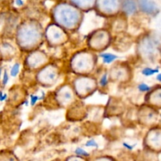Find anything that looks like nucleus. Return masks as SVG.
<instances>
[{"mask_svg":"<svg viewBox=\"0 0 161 161\" xmlns=\"http://www.w3.org/2000/svg\"><path fill=\"white\" fill-rule=\"evenodd\" d=\"M157 80H158V81H160V82H161V73L158 74V75H157Z\"/></svg>","mask_w":161,"mask_h":161,"instance_id":"aec40b11","label":"nucleus"},{"mask_svg":"<svg viewBox=\"0 0 161 161\" xmlns=\"http://www.w3.org/2000/svg\"><path fill=\"white\" fill-rule=\"evenodd\" d=\"M15 3L17 5V6H23L24 5L23 0H15Z\"/></svg>","mask_w":161,"mask_h":161,"instance_id":"6ab92c4d","label":"nucleus"},{"mask_svg":"<svg viewBox=\"0 0 161 161\" xmlns=\"http://www.w3.org/2000/svg\"><path fill=\"white\" fill-rule=\"evenodd\" d=\"M73 2L79 5H88L92 0H73Z\"/></svg>","mask_w":161,"mask_h":161,"instance_id":"dca6fc26","label":"nucleus"},{"mask_svg":"<svg viewBox=\"0 0 161 161\" xmlns=\"http://www.w3.org/2000/svg\"><path fill=\"white\" fill-rule=\"evenodd\" d=\"M75 153L77 156H80V157H89L90 153L85 151L84 149H81V148H77L75 150Z\"/></svg>","mask_w":161,"mask_h":161,"instance_id":"9d476101","label":"nucleus"},{"mask_svg":"<svg viewBox=\"0 0 161 161\" xmlns=\"http://www.w3.org/2000/svg\"><path fill=\"white\" fill-rule=\"evenodd\" d=\"M152 98L153 99L154 102H155L156 104L161 105V90L157 91V92L153 94Z\"/></svg>","mask_w":161,"mask_h":161,"instance_id":"1a4fd4ad","label":"nucleus"},{"mask_svg":"<svg viewBox=\"0 0 161 161\" xmlns=\"http://www.w3.org/2000/svg\"><path fill=\"white\" fill-rule=\"evenodd\" d=\"M100 84L102 86H106L108 85V77H107L106 73L102 75V79L100 80Z\"/></svg>","mask_w":161,"mask_h":161,"instance_id":"ddd939ff","label":"nucleus"},{"mask_svg":"<svg viewBox=\"0 0 161 161\" xmlns=\"http://www.w3.org/2000/svg\"><path fill=\"white\" fill-rule=\"evenodd\" d=\"M138 88L141 92H147V91H150L151 89L150 86H149L147 84H146V83H141V84L138 85Z\"/></svg>","mask_w":161,"mask_h":161,"instance_id":"9b49d317","label":"nucleus"},{"mask_svg":"<svg viewBox=\"0 0 161 161\" xmlns=\"http://www.w3.org/2000/svg\"><path fill=\"white\" fill-rule=\"evenodd\" d=\"M139 7L142 12L150 15H155L158 13L159 9L156 3L152 0H138Z\"/></svg>","mask_w":161,"mask_h":161,"instance_id":"f257e3e1","label":"nucleus"},{"mask_svg":"<svg viewBox=\"0 0 161 161\" xmlns=\"http://www.w3.org/2000/svg\"><path fill=\"white\" fill-rule=\"evenodd\" d=\"M156 47H157V42L154 40L148 39L145 41L143 48H144L145 52H146L147 54L153 55V53H154V52H155Z\"/></svg>","mask_w":161,"mask_h":161,"instance_id":"20e7f679","label":"nucleus"},{"mask_svg":"<svg viewBox=\"0 0 161 161\" xmlns=\"http://www.w3.org/2000/svg\"><path fill=\"white\" fill-rule=\"evenodd\" d=\"M19 70H20V64L18 63H16L14 64V66L12 67L10 70V75L11 76L16 77L17 75V74L19 73Z\"/></svg>","mask_w":161,"mask_h":161,"instance_id":"6e6552de","label":"nucleus"},{"mask_svg":"<svg viewBox=\"0 0 161 161\" xmlns=\"http://www.w3.org/2000/svg\"><path fill=\"white\" fill-rule=\"evenodd\" d=\"M101 58L103 60V62L105 64H111L112 62L115 61L116 58H118V57L116 55L113 54V53H105L101 54Z\"/></svg>","mask_w":161,"mask_h":161,"instance_id":"39448f33","label":"nucleus"},{"mask_svg":"<svg viewBox=\"0 0 161 161\" xmlns=\"http://www.w3.org/2000/svg\"><path fill=\"white\" fill-rule=\"evenodd\" d=\"M8 81H9V75H8L6 70H5L4 74H3V86H6V85L8 83Z\"/></svg>","mask_w":161,"mask_h":161,"instance_id":"2eb2a0df","label":"nucleus"},{"mask_svg":"<svg viewBox=\"0 0 161 161\" xmlns=\"http://www.w3.org/2000/svg\"><path fill=\"white\" fill-rule=\"evenodd\" d=\"M159 69H150V68H146L142 70V73L144 75H146V76H150V75H154L155 73H158Z\"/></svg>","mask_w":161,"mask_h":161,"instance_id":"0eeeda50","label":"nucleus"},{"mask_svg":"<svg viewBox=\"0 0 161 161\" xmlns=\"http://www.w3.org/2000/svg\"><path fill=\"white\" fill-rule=\"evenodd\" d=\"M85 146L86 147H94V148H97L98 147V144L96 142L95 140L94 139H91L89 141H87L85 144Z\"/></svg>","mask_w":161,"mask_h":161,"instance_id":"f8f14e48","label":"nucleus"},{"mask_svg":"<svg viewBox=\"0 0 161 161\" xmlns=\"http://www.w3.org/2000/svg\"><path fill=\"white\" fill-rule=\"evenodd\" d=\"M149 136L150 144L156 149L161 148V130H153Z\"/></svg>","mask_w":161,"mask_h":161,"instance_id":"f03ea898","label":"nucleus"},{"mask_svg":"<svg viewBox=\"0 0 161 161\" xmlns=\"http://www.w3.org/2000/svg\"><path fill=\"white\" fill-rule=\"evenodd\" d=\"M39 100H40V97H39V96L37 95H31L30 96V104H31V105H35V104L36 103V102H38Z\"/></svg>","mask_w":161,"mask_h":161,"instance_id":"4468645a","label":"nucleus"},{"mask_svg":"<svg viewBox=\"0 0 161 161\" xmlns=\"http://www.w3.org/2000/svg\"><path fill=\"white\" fill-rule=\"evenodd\" d=\"M102 4L104 6V8L108 9H113L116 6L117 0H101Z\"/></svg>","mask_w":161,"mask_h":161,"instance_id":"423d86ee","label":"nucleus"},{"mask_svg":"<svg viewBox=\"0 0 161 161\" xmlns=\"http://www.w3.org/2000/svg\"><path fill=\"white\" fill-rule=\"evenodd\" d=\"M123 146H124L125 149H128V150H132V149H134V147H135V146H130V145H129L128 143L127 142H123Z\"/></svg>","mask_w":161,"mask_h":161,"instance_id":"f3484780","label":"nucleus"},{"mask_svg":"<svg viewBox=\"0 0 161 161\" xmlns=\"http://www.w3.org/2000/svg\"><path fill=\"white\" fill-rule=\"evenodd\" d=\"M124 11L127 14H133L137 10V4L135 0H124L123 4Z\"/></svg>","mask_w":161,"mask_h":161,"instance_id":"7ed1b4c3","label":"nucleus"},{"mask_svg":"<svg viewBox=\"0 0 161 161\" xmlns=\"http://www.w3.org/2000/svg\"><path fill=\"white\" fill-rule=\"evenodd\" d=\"M2 70H3V69H2V68H0V78H1V75H2Z\"/></svg>","mask_w":161,"mask_h":161,"instance_id":"412c9836","label":"nucleus"},{"mask_svg":"<svg viewBox=\"0 0 161 161\" xmlns=\"http://www.w3.org/2000/svg\"><path fill=\"white\" fill-rule=\"evenodd\" d=\"M7 98V94L0 91V102H4Z\"/></svg>","mask_w":161,"mask_h":161,"instance_id":"a211bd4d","label":"nucleus"}]
</instances>
